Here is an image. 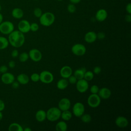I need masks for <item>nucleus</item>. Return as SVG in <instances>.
<instances>
[{"label":"nucleus","instance_id":"obj_1","mask_svg":"<svg viewBox=\"0 0 131 131\" xmlns=\"http://www.w3.org/2000/svg\"><path fill=\"white\" fill-rule=\"evenodd\" d=\"M8 41L9 43L14 48L21 47L25 41L24 34L18 30H13L9 34Z\"/></svg>","mask_w":131,"mask_h":131},{"label":"nucleus","instance_id":"obj_2","mask_svg":"<svg viewBox=\"0 0 131 131\" xmlns=\"http://www.w3.org/2000/svg\"><path fill=\"white\" fill-rule=\"evenodd\" d=\"M39 18V23L42 26L45 27H49L54 23L55 16L53 13L47 12L42 13Z\"/></svg>","mask_w":131,"mask_h":131},{"label":"nucleus","instance_id":"obj_3","mask_svg":"<svg viewBox=\"0 0 131 131\" xmlns=\"http://www.w3.org/2000/svg\"><path fill=\"white\" fill-rule=\"evenodd\" d=\"M61 113V111L58 107H52L46 112V118L50 121H56L60 118Z\"/></svg>","mask_w":131,"mask_h":131},{"label":"nucleus","instance_id":"obj_4","mask_svg":"<svg viewBox=\"0 0 131 131\" xmlns=\"http://www.w3.org/2000/svg\"><path fill=\"white\" fill-rule=\"evenodd\" d=\"M14 30L13 24L10 21H2L0 24V32L5 35H9Z\"/></svg>","mask_w":131,"mask_h":131},{"label":"nucleus","instance_id":"obj_5","mask_svg":"<svg viewBox=\"0 0 131 131\" xmlns=\"http://www.w3.org/2000/svg\"><path fill=\"white\" fill-rule=\"evenodd\" d=\"M88 104L92 108H96L101 103V98L98 94H92L88 98Z\"/></svg>","mask_w":131,"mask_h":131},{"label":"nucleus","instance_id":"obj_6","mask_svg":"<svg viewBox=\"0 0 131 131\" xmlns=\"http://www.w3.org/2000/svg\"><path fill=\"white\" fill-rule=\"evenodd\" d=\"M53 80L54 76L53 74L48 71H43L39 74V80L43 83H51Z\"/></svg>","mask_w":131,"mask_h":131},{"label":"nucleus","instance_id":"obj_7","mask_svg":"<svg viewBox=\"0 0 131 131\" xmlns=\"http://www.w3.org/2000/svg\"><path fill=\"white\" fill-rule=\"evenodd\" d=\"M71 51L76 56H81L84 55L86 51V47L81 43H76L71 48Z\"/></svg>","mask_w":131,"mask_h":131},{"label":"nucleus","instance_id":"obj_8","mask_svg":"<svg viewBox=\"0 0 131 131\" xmlns=\"http://www.w3.org/2000/svg\"><path fill=\"white\" fill-rule=\"evenodd\" d=\"M84 105L80 102H76L72 107L73 114L77 117H80L84 113Z\"/></svg>","mask_w":131,"mask_h":131},{"label":"nucleus","instance_id":"obj_9","mask_svg":"<svg viewBox=\"0 0 131 131\" xmlns=\"http://www.w3.org/2000/svg\"><path fill=\"white\" fill-rule=\"evenodd\" d=\"M75 84L77 90L80 93H85L89 89L88 81L83 78L78 80Z\"/></svg>","mask_w":131,"mask_h":131},{"label":"nucleus","instance_id":"obj_10","mask_svg":"<svg viewBox=\"0 0 131 131\" xmlns=\"http://www.w3.org/2000/svg\"><path fill=\"white\" fill-rule=\"evenodd\" d=\"M29 58L34 62H38L42 58L41 52L37 49H32L29 51L28 53Z\"/></svg>","mask_w":131,"mask_h":131},{"label":"nucleus","instance_id":"obj_11","mask_svg":"<svg viewBox=\"0 0 131 131\" xmlns=\"http://www.w3.org/2000/svg\"><path fill=\"white\" fill-rule=\"evenodd\" d=\"M18 29L21 32L26 33L30 31V24L26 19L21 20L18 24Z\"/></svg>","mask_w":131,"mask_h":131},{"label":"nucleus","instance_id":"obj_12","mask_svg":"<svg viewBox=\"0 0 131 131\" xmlns=\"http://www.w3.org/2000/svg\"><path fill=\"white\" fill-rule=\"evenodd\" d=\"M71 101L69 99L67 98H61L58 104V108L61 111L69 110L71 107Z\"/></svg>","mask_w":131,"mask_h":131},{"label":"nucleus","instance_id":"obj_13","mask_svg":"<svg viewBox=\"0 0 131 131\" xmlns=\"http://www.w3.org/2000/svg\"><path fill=\"white\" fill-rule=\"evenodd\" d=\"M15 80L14 75L9 72L3 73L1 76V81L6 84H10Z\"/></svg>","mask_w":131,"mask_h":131},{"label":"nucleus","instance_id":"obj_14","mask_svg":"<svg viewBox=\"0 0 131 131\" xmlns=\"http://www.w3.org/2000/svg\"><path fill=\"white\" fill-rule=\"evenodd\" d=\"M115 124L119 128H125L128 125V121L127 119L124 116L117 117L115 121Z\"/></svg>","mask_w":131,"mask_h":131},{"label":"nucleus","instance_id":"obj_15","mask_svg":"<svg viewBox=\"0 0 131 131\" xmlns=\"http://www.w3.org/2000/svg\"><path fill=\"white\" fill-rule=\"evenodd\" d=\"M107 17V12L106 10L104 9H99L96 13L95 18L96 19L99 21L102 22L104 21Z\"/></svg>","mask_w":131,"mask_h":131},{"label":"nucleus","instance_id":"obj_16","mask_svg":"<svg viewBox=\"0 0 131 131\" xmlns=\"http://www.w3.org/2000/svg\"><path fill=\"white\" fill-rule=\"evenodd\" d=\"M73 73L72 68L68 66L62 67L60 70V75L62 78L68 79Z\"/></svg>","mask_w":131,"mask_h":131},{"label":"nucleus","instance_id":"obj_17","mask_svg":"<svg viewBox=\"0 0 131 131\" xmlns=\"http://www.w3.org/2000/svg\"><path fill=\"white\" fill-rule=\"evenodd\" d=\"M112 94L111 91L107 88H102L99 90L98 95L101 99H108Z\"/></svg>","mask_w":131,"mask_h":131},{"label":"nucleus","instance_id":"obj_18","mask_svg":"<svg viewBox=\"0 0 131 131\" xmlns=\"http://www.w3.org/2000/svg\"><path fill=\"white\" fill-rule=\"evenodd\" d=\"M97 39V34L94 31L88 32L84 37L85 41L89 43L95 42Z\"/></svg>","mask_w":131,"mask_h":131},{"label":"nucleus","instance_id":"obj_19","mask_svg":"<svg viewBox=\"0 0 131 131\" xmlns=\"http://www.w3.org/2000/svg\"><path fill=\"white\" fill-rule=\"evenodd\" d=\"M35 119L38 122H43L46 119V112L43 110H39L35 114Z\"/></svg>","mask_w":131,"mask_h":131},{"label":"nucleus","instance_id":"obj_20","mask_svg":"<svg viewBox=\"0 0 131 131\" xmlns=\"http://www.w3.org/2000/svg\"><path fill=\"white\" fill-rule=\"evenodd\" d=\"M11 14L14 18L20 19L24 16V11L19 8H15L12 10Z\"/></svg>","mask_w":131,"mask_h":131},{"label":"nucleus","instance_id":"obj_21","mask_svg":"<svg viewBox=\"0 0 131 131\" xmlns=\"http://www.w3.org/2000/svg\"><path fill=\"white\" fill-rule=\"evenodd\" d=\"M17 81L19 84H26L29 82V76L24 73H21L17 76Z\"/></svg>","mask_w":131,"mask_h":131},{"label":"nucleus","instance_id":"obj_22","mask_svg":"<svg viewBox=\"0 0 131 131\" xmlns=\"http://www.w3.org/2000/svg\"><path fill=\"white\" fill-rule=\"evenodd\" d=\"M69 84L68 80L66 78H61L58 81L56 84L57 88L59 90H63L67 88Z\"/></svg>","mask_w":131,"mask_h":131},{"label":"nucleus","instance_id":"obj_23","mask_svg":"<svg viewBox=\"0 0 131 131\" xmlns=\"http://www.w3.org/2000/svg\"><path fill=\"white\" fill-rule=\"evenodd\" d=\"M86 71V69L85 68L82 67L81 68L76 70L74 73V75L76 77L77 80L83 79L84 77V74Z\"/></svg>","mask_w":131,"mask_h":131},{"label":"nucleus","instance_id":"obj_24","mask_svg":"<svg viewBox=\"0 0 131 131\" xmlns=\"http://www.w3.org/2000/svg\"><path fill=\"white\" fill-rule=\"evenodd\" d=\"M55 129L57 131H66L68 129L67 124L64 121H59L55 125Z\"/></svg>","mask_w":131,"mask_h":131},{"label":"nucleus","instance_id":"obj_25","mask_svg":"<svg viewBox=\"0 0 131 131\" xmlns=\"http://www.w3.org/2000/svg\"><path fill=\"white\" fill-rule=\"evenodd\" d=\"M9 131H23V127L18 123L14 122L10 124L8 127Z\"/></svg>","mask_w":131,"mask_h":131},{"label":"nucleus","instance_id":"obj_26","mask_svg":"<svg viewBox=\"0 0 131 131\" xmlns=\"http://www.w3.org/2000/svg\"><path fill=\"white\" fill-rule=\"evenodd\" d=\"M60 117L63 121H69L72 117V113L69 110L61 111Z\"/></svg>","mask_w":131,"mask_h":131},{"label":"nucleus","instance_id":"obj_27","mask_svg":"<svg viewBox=\"0 0 131 131\" xmlns=\"http://www.w3.org/2000/svg\"><path fill=\"white\" fill-rule=\"evenodd\" d=\"M9 41L7 38L4 36H0V50L7 48L9 45Z\"/></svg>","mask_w":131,"mask_h":131},{"label":"nucleus","instance_id":"obj_28","mask_svg":"<svg viewBox=\"0 0 131 131\" xmlns=\"http://www.w3.org/2000/svg\"><path fill=\"white\" fill-rule=\"evenodd\" d=\"M94 76V74L93 73V72L90 71H86L84 74V77L83 79L86 80L88 81L92 80Z\"/></svg>","mask_w":131,"mask_h":131},{"label":"nucleus","instance_id":"obj_29","mask_svg":"<svg viewBox=\"0 0 131 131\" xmlns=\"http://www.w3.org/2000/svg\"><path fill=\"white\" fill-rule=\"evenodd\" d=\"M29 54L27 52H22L18 55L19 60L21 62H25L28 60L29 59Z\"/></svg>","mask_w":131,"mask_h":131},{"label":"nucleus","instance_id":"obj_30","mask_svg":"<svg viewBox=\"0 0 131 131\" xmlns=\"http://www.w3.org/2000/svg\"><path fill=\"white\" fill-rule=\"evenodd\" d=\"M81 120L85 123H88L90 122L92 120V117L89 114H83L81 117H80Z\"/></svg>","mask_w":131,"mask_h":131},{"label":"nucleus","instance_id":"obj_31","mask_svg":"<svg viewBox=\"0 0 131 131\" xmlns=\"http://www.w3.org/2000/svg\"><path fill=\"white\" fill-rule=\"evenodd\" d=\"M67 10L70 13H74L76 10V8L75 4L72 3L69 4L67 6Z\"/></svg>","mask_w":131,"mask_h":131},{"label":"nucleus","instance_id":"obj_32","mask_svg":"<svg viewBox=\"0 0 131 131\" xmlns=\"http://www.w3.org/2000/svg\"><path fill=\"white\" fill-rule=\"evenodd\" d=\"M33 14L36 17L39 18L42 14V10L40 8H36L34 9Z\"/></svg>","mask_w":131,"mask_h":131},{"label":"nucleus","instance_id":"obj_33","mask_svg":"<svg viewBox=\"0 0 131 131\" xmlns=\"http://www.w3.org/2000/svg\"><path fill=\"white\" fill-rule=\"evenodd\" d=\"M30 79L33 82H37L39 80V74L36 73H33L30 76Z\"/></svg>","mask_w":131,"mask_h":131},{"label":"nucleus","instance_id":"obj_34","mask_svg":"<svg viewBox=\"0 0 131 131\" xmlns=\"http://www.w3.org/2000/svg\"><path fill=\"white\" fill-rule=\"evenodd\" d=\"M99 88L98 85L94 84L92 85L90 88V92L91 94H98Z\"/></svg>","mask_w":131,"mask_h":131},{"label":"nucleus","instance_id":"obj_35","mask_svg":"<svg viewBox=\"0 0 131 131\" xmlns=\"http://www.w3.org/2000/svg\"><path fill=\"white\" fill-rule=\"evenodd\" d=\"M39 29V26L36 23H33L30 24V31L36 32Z\"/></svg>","mask_w":131,"mask_h":131},{"label":"nucleus","instance_id":"obj_36","mask_svg":"<svg viewBox=\"0 0 131 131\" xmlns=\"http://www.w3.org/2000/svg\"><path fill=\"white\" fill-rule=\"evenodd\" d=\"M68 82L71 84H75L78 80L74 75H71L68 78Z\"/></svg>","mask_w":131,"mask_h":131},{"label":"nucleus","instance_id":"obj_37","mask_svg":"<svg viewBox=\"0 0 131 131\" xmlns=\"http://www.w3.org/2000/svg\"><path fill=\"white\" fill-rule=\"evenodd\" d=\"M101 72V68L99 66H96L94 68L93 72L94 74L98 75Z\"/></svg>","mask_w":131,"mask_h":131},{"label":"nucleus","instance_id":"obj_38","mask_svg":"<svg viewBox=\"0 0 131 131\" xmlns=\"http://www.w3.org/2000/svg\"><path fill=\"white\" fill-rule=\"evenodd\" d=\"M105 37V34L103 32H100L97 34V38L99 39H103Z\"/></svg>","mask_w":131,"mask_h":131},{"label":"nucleus","instance_id":"obj_39","mask_svg":"<svg viewBox=\"0 0 131 131\" xmlns=\"http://www.w3.org/2000/svg\"><path fill=\"white\" fill-rule=\"evenodd\" d=\"M8 71V67L5 65H2L0 67V72L1 73H5Z\"/></svg>","mask_w":131,"mask_h":131},{"label":"nucleus","instance_id":"obj_40","mask_svg":"<svg viewBox=\"0 0 131 131\" xmlns=\"http://www.w3.org/2000/svg\"><path fill=\"white\" fill-rule=\"evenodd\" d=\"M11 56L13 57V58H16L19 55V52H18V51L16 49H15V50H13L12 52H11Z\"/></svg>","mask_w":131,"mask_h":131},{"label":"nucleus","instance_id":"obj_41","mask_svg":"<svg viewBox=\"0 0 131 131\" xmlns=\"http://www.w3.org/2000/svg\"><path fill=\"white\" fill-rule=\"evenodd\" d=\"M125 10L128 14H131V4L130 3H128L126 5Z\"/></svg>","mask_w":131,"mask_h":131},{"label":"nucleus","instance_id":"obj_42","mask_svg":"<svg viewBox=\"0 0 131 131\" xmlns=\"http://www.w3.org/2000/svg\"><path fill=\"white\" fill-rule=\"evenodd\" d=\"M12 87L13 88V89H17L18 87H19V83H18V82L17 81H14L12 83Z\"/></svg>","mask_w":131,"mask_h":131},{"label":"nucleus","instance_id":"obj_43","mask_svg":"<svg viewBox=\"0 0 131 131\" xmlns=\"http://www.w3.org/2000/svg\"><path fill=\"white\" fill-rule=\"evenodd\" d=\"M5 107V104L4 102L2 100L0 99V111L2 112L4 110Z\"/></svg>","mask_w":131,"mask_h":131},{"label":"nucleus","instance_id":"obj_44","mask_svg":"<svg viewBox=\"0 0 131 131\" xmlns=\"http://www.w3.org/2000/svg\"><path fill=\"white\" fill-rule=\"evenodd\" d=\"M8 66L9 68L13 69L15 67V62L13 60H11L8 62Z\"/></svg>","mask_w":131,"mask_h":131},{"label":"nucleus","instance_id":"obj_45","mask_svg":"<svg viewBox=\"0 0 131 131\" xmlns=\"http://www.w3.org/2000/svg\"><path fill=\"white\" fill-rule=\"evenodd\" d=\"M125 20L127 23H130L131 21V14H127L125 16Z\"/></svg>","mask_w":131,"mask_h":131},{"label":"nucleus","instance_id":"obj_46","mask_svg":"<svg viewBox=\"0 0 131 131\" xmlns=\"http://www.w3.org/2000/svg\"><path fill=\"white\" fill-rule=\"evenodd\" d=\"M69 1L71 2V3H72L74 4H76L80 3L81 0H69Z\"/></svg>","mask_w":131,"mask_h":131},{"label":"nucleus","instance_id":"obj_47","mask_svg":"<svg viewBox=\"0 0 131 131\" xmlns=\"http://www.w3.org/2000/svg\"><path fill=\"white\" fill-rule=\"evenodd\" d=\"M3 21V14L0 12V24Z\"/></svg>","mask_w":131,"mask_h":131},{"label":"nucleus","instance_id":"obj_48","mask_svg":"<svg viewBox=\"0 0 131 131\" xmlns=\"http://www.w3.org/2000/svg\"><path fill=\"white\" fill-rule=\"evenodd\" d=\"M24 131H31L32 129H31L30 128L27 127L25 128L24 129Z\"/></svg>","mask_w":131,"mask_h":131},{"label":"nucleus","instance_id":"obj_49","mask_svg":"<svg viewBox=\"0 0 131 131\" xmlns=\"http://www.w3.org/2000/svg\"><path fill=\"white\" fill-rule=\"evenodd\" d=\"M3 113L2 112L0 111V121L3 119Z\"/></svg>","mask_w":131,"mask_h":131},{"label":"nucleus","instance_id":"obj_50","mask_svg":"<svg viewBox=\"0 0 131 131\" xmlns=\"http://www.w3.org/2000/svg\"><path fill=\"white\" fill-rule=\"evenodd\" d=\"M1 10H2V6H1V4H0V12H1Z\"/></svg>","mask_w":131,"mask_h":131},{"label":"nucleus","instance_id":"obj_51","mask_svg":"<svg viewBox=\"0 0 131 131\" xmlns=\"http://www.w3.org/2000/svg\"><path fill=\"white\" fill-rule=\"evenodd\" d=\"M57 1H63V0H57Z\"/></svg>","mask_w":131,"mask_h":131},{"label":"nucleus","instance_id":"obj_52","mask_svg":"<svg viewBox=\"0 0 131 131\" xmlns=\"http://www.w3.org/2000/svg\"><path fill=\"white\" fill-rule=\"evenodd\" d=\"M33 1H38V0H33Z\"/></svg>","mask_w":131,"mask_h":131},{"label":"nucleus","instance_id":"obj_53","mask_svg":"<svg viewBox=\"0 0 131 131\" xmlns=\"http://www.w3.org/2000/svg\"><path fill=\"white\" fill-rule=\"evenodd\" d=\"M0 74H1V72H0Z\"/></svg>","mask_w":131,"mask_h":131}]
</instances>
